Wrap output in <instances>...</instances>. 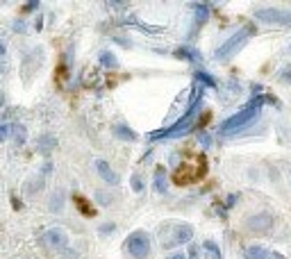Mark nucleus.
<instances>
[{"mask_svg": "<svg viewBox=\"0 0 291 259\" xmlns=\"http://www.w3.org/2000/svg\"><path fill=\"white\" fill-rule=\"evenodd\" d=\"M269 100L273 103V98H264V96L253 98V100H250L241 111H237V114L230 116V119H225L223 123L218 125V132L221 134H234V132H239V130H244V127H248L257 116H260L264 103H269Z\"/></svg>", "mask_w": 291, "mask_h": 259, "instance_id": "1", "label": "nucleus"}, {"mask_svg": "<svg viewBox=\"0 0 291 259\" xmlns=\"http://www.w3.org/2000/svg\"><path fill=\"white\" fill-rule=\"evenodd\" d=\"M202 93H205V91H202V87L194 89V96H191V103H189L187 111H184V116L175 121L171 127L159 130V132H153V134H150V139H173V137H180V134L189 132V130H191V125H194V121H196V114H198V109H200Z\"/></svg>", "mask_w": 291, "mask_h": 259, "instance_id": "2", "label": "nucleus"}, {"mask_svg": "<svg viewBox=\"0 0 291 259\" xmlns=\"http://www.w3.org/2000/svg\"><path fill=\"white\" fill-rule=\"evenodd\" d=\"M253 34H255V25H253V23H246L244 28H239V30H237L230 39H228V41H225V44L218 46L216 55H214L216 61H228L234 52H239L241 48L248 44V39L253 37Z\"/></svg>", "mask_w": 291, "mask_h": 259, "instance_id": "3", "label": "nucleus"}, {"mask_svg": "<svg viewBox=\"0 0 291 259\" xmlns=\"http://www.w3.org/2000/svg\"><path fill=\"white\" fill-rule=\"evenodd\" d=\"M205 173H207V164H205V159L200 157V159H196V162L182 164V166L175 170L173 182H175V184H191L196 180H200Z\"/></svg>", "mask_w": 291, "mask_h": 259, "instance_id": "4", "label": "nucleus"}, {"mask_svg": "<svg viewBox=\"0 0 291 259\" xmlns=\"http://www.w3.org/2000/svg\"><path fill=\"white\" fill-rule=\"evenodd\" d=\"M125 252L130 255V257H135V259L148 257V252H150L148 234H146V232H132V234L127 237V241H125Z\"/></svg>", "mask_w": 291, "mask_h": 259, "instance_id": "5", "label": "nucleus"}, {"mask_svg": "<svg viewBox=\"0 0 291 259\" xmlns=\"http://www.w3.org/2000/svg\"><path fill=\"white\" fill-rule=\"evenodd\" d=\"M168 228L173 229V237L162 241V248H164V250L178 248V245L191 241V237H194V228H191V225H187V223H168Z\"/></svg>", "mask_w": 291, "mask_h": 259, "instance_id": "6", "label": "nucleus"}, {"mask_svg": "<svg viewBox=\"0 0 291 259\" xmlns=\"http://www.w3.org/2000/svg\"><path fill=\"white\" fill-rule=\"evenodd\" d=\"M255 18L261 23H276V25H291V9L264 7L255 12Z\"/></svg>", "mask_w": 291, "mask_h": 259, "instance_id": "7", "label": "nucleus"}, {"mask_svg": "<svg viewBox=\"0 0 291 259\" xmlns=\"http://www.w3.org/2000/svg\"><path fill=\"white\" fill-rule=\"evenodd\" d=\"M44 241L52 250H64L68 245V234H66V229H61V228H50V229H46Z\"/></svg>", "mask_w": 291, "mask_h": 259, "instance_id": "8", "label": "nucleus"}, {"mask_svg": "<svg viewBox=\"0 0 291 259\" xmlns=\"http://www.w3.org/2000/svg\"><path fill=\"white\" fill-rule=\"evenodd\" d=\"M248 229H255V232H269L273 228V214L269 212H261V214H253L246 221Z\"/></svg>", "mask_w": 291, "mask_h": 259, "instance_id": "9", "label": "nucleus"}, {"mask_svg": "<svg viewBox=\"0 0 291 259\" xmlns=\"http://www.w3.org/2000/svg\"><path fill=\"white\" fill-rule=\"evenodd\" d=\"M244 257L246 259H284L282 255H276L273 250L264 248V245H248L244 250Z\"/></svg>", "mask_w": 291, "mask_h": 259, "instance_id": "10", "label": "nucleus"}, {"mask_svg": "<svg viewBox=\"0 0 291 259\" xmlns=\"http://www.w3.org/2000/svg\"><path fill=\"white\" fill-rule=\"evenodd\" d=\"M194 12H196V18H194V28H191V34L189 37H196L198 28H202L209 18V5L207 2H196L194 5Z\"/></svg>", "mask_w": 291, "mask_h": 259, "instance_id": "11", "label": "nucleus"}, {"mask_svg": "<svg viewBox=\"0 0 291 259\" xmlns=\"http://www.w3.org/2000/svg\"><path fill=\"white\" fill-rule=\"evenodd\" d=\"M96 170L100 173V178H103L107 184H119V175L109 168V164L105 162V159H98L96 162Z\"/></svg>", "mask_w": 291, "mask_h": 259, "instance_id": "12", "label": "nucleus"}, {"mask_svg": "<svg viewBox=\"0 0 291 259\" xmlns=\"http://www.w3.org/2000/svg\"><path fill=\"white\" fill-rule=\"evenodd\" d=\"M112 134L121 141H137V132L130 130L127 125H123V123H116V125L112 127Z\"/></svg>", "mask_w": 291, "mask_h": 259, "instance_id": "13", "label": "nucleus"}, {"mask_svg": "<svg viewBox=\"0 0 291 259\" xmlns=\"http://www.w3.org/2000/svg\"><path fill=\"white\" fill-rule=\"evenodd\" d=\"M178 60H187V61H202L200 52H196L194 48H184V46H180V48H175V52H173Z\"/></svg>", "mask_w": 291, "mask_h": 259, "instance_id": "14", "label": "nucleus"}, {"mask_svg": "<svg viewBox=\"0 0 291 259\" xmlns=\"http://www.w3.org/2000/svg\"><path fill=\"white\" fill-rule=\"evenodd\" d=\"M55 146H57V139H55V137H50V134H46V137H39L37 150L41 152V155H48V152H50Z\"/></svg>", "mask_w": 291, "mask_h": 259, "instance_id": "15", "label": "nucleus"}, {"mask_svg": "<svg viewBox=\"0 0 291 259\" xmlns=\"http://www.w3.org/2000/svg\"><path fill=\"white\" fill-rule=\"evenodd\" d=\"M73 202H75V207L80 209L84 216H89V218H91V216L96 214V212H93V207H91V202L84 198V196H73Z\"/></svg>", "mask_w": 291, "mask_h": 259, "instance_id": "16", "label": "nucleus"}, {"mask_svg": "<svg viewBox=\"0 0 291 259\" xmlns=\"http://www.w3.org/2000/svg\"><path fill=\"white\" fill-rule=\"evenodd\" d=\"M123 23H125V25H137L139 30L148 32V34H162V32H164V28H153V25H146V23L137 21V18H127V21H123Z\"/></svg>", "mask_w": 291, "mask_h": 259, "instance_id": "17", "label": "nucleus"}, {"mask_svg": "<svg viewBox=\"0 0 291 259\" xmlns=\"http://www.w3.org/2000/svg\"><path fill=\"white\" fill-rule=\"evenodd\" d=\"M100 64H103L105 68H119V60H116L114 52H109V50L100 52Z\"/></svg>", "mask_w": 291, "mask_h": 259, "instance_id": "18", "label": "nucleus"}, {"mask_svg": "<svg viewBox=\"0 0 291 259\" xmlns=\"http://www.w3.org/2000/svg\"><path fill=\"white\" fill-rule=\"evenodd\" d=\"M155 191L166 193V175H164V168H162V166L155 170Z\"/></svg>", "mask_w": 291, "mask_h": 259, "instance_id": "19", "label": "nucleus"}, {"mask_svg": "<svg viewBox=\"0 0 291 259\" xmlns=\"http://www.w3.org/2000/svg\"><path fill=\"white\" fill-rule=\"evenodd\" d=\"M196 80L200 82V87H202V84H205V87H209V89H214V87H216V80H214V77H212L207 71H196Z\"/></svg>", "mask_w": 291, "mask_h": 259, "instance_id": "20", "label": "nucleus"}, {"mask_svg": "<svg viewBox=\"0 0 291 259\" xmlns=\"http://www.w3.org/2000/svg\"><path fill=\"white\" fill-rule=\"evenodd\" d=\"M202 248H205V250H207L214 259H223V257H221V248H218L214 241H205V245H202Z\"/></svg>", "mask_w": 291, "mask_h": 259, "instance_id": "21", "label": "nucleus"}, {"mask_svg": "<svg viewBox=\"0 0 291 259\" xmlns=\"http://www.w3.org/2000/svg\"><path fill=\"white\" fill-rule=\"evenodd\" d=\"M12 132L16 134V143L21 146L23 141H25V130H23V125H12Z\"/></svg>", "mask_w": 291, "mask_h": 259, "instance_id": "22", "label": "nucleus"}, {"mask_svg": "<svg viewBox=\"0 0 291 259\" xmlns=\"http://www.w3.org/2000/svg\"><path fill=\"white\" fill-rule=\"evenodd\" d=\"M9 134H12V125H7V123H0V143H2V141H7Z\"/></svg>", "mask_w": 291, "mask_h": 259, "instance_id": "23", "label": "nucleus"}, {"mask_svg": "<svg viewBox=\"0 0 291 259\" xmlns=\"http://www.w3.org/2000/svg\"><path fill=\"white\" fill-rule=\"evenodd\" d=\"M130 184H132V189H135L137 193L143 191V182H141V178H139V175H132V178H130Z\"/></svg>", "mask_w": 291, "mask_h": 259, "instance_id": "24", "label": "nucleus"}, {"mask_svg": "<svg viewBox=\"0 0 291 259\" xmlns=\"http://www.w3.org/2000/svg\"><path fill=\"white\" fill-rule=\"evenodd\" d=\"M60 207H61V191H57L55 196H52V200H50V209H55V212H57Z\"/></svg>", "mask_w": 291, "mask_h": 259, "instance_id": "25", "label": "nucleus"}, {"mask_svg": "<svg viewBox=\"0 0 291 259\" xmlns=\"http://www.w3.org/2000/svg\"><path fill=\"white\" fill-rule=\"evenodd\" d=\"M96 198H98V202H100V205H109V202H112V198H109L107 193H103V191H98Z\"/></svg>", "mask_w": 291, "mask_h": 259, "instance_id": "26", "label": "nucleus"}, {"mask_svg": "<svg viewBox=\"0 0 291 259\" xmlns=\"http://www.w3.org/2000/svg\"><path fill=\"white\" fill-rule=\"evenodd\" d=\"M34 9H39L37 0H32V2H28V5H23V12H25V14H28V12H34Z\"/></svg>", "mask_w": 291, "mask_h": 259, "instance_id": "27", "label": "nucleus"}, {"mask_svg": "<svg viewBox=\"0 0 291 259\" xmlns=\"http://www.w3.org/2000/svg\"><path fill=\"white\" fill-rule=\"evenodd\" d=\"M200 257V248H198V245H191V248H189V259H198Z\"/></svg>", "mask_w": 291, "mask_h": 259, "instance_id": "28", "label": "nucleus"}, {"mask_svg": "<svg viewBox=\"0 0 291 259\" xmlns=\"http://www.w3.org/2000/svg\"><path fill=\"white\" fill-rule=\"evenodd\" d=\"M114 228H116L114 223H105L103 228H100V232H103V234H107V232H114Z\"/></svg>", "mask_w": 291, "mask_h": 259, "instance_id": "29", "label": "nucleus"}, {"mask_svg": "<svg viewBox=\"0 0 291 259\" xmlns=\"http://www.w3.org/2000/svg\"><path fill=\"white\" fill-rule=\"evenodd\" d=\"M200 143L205 146V148H209V146H212V139H209V134H200Z\"/></svg>", "mask_w": 291, "mask_h": 259, "instance_id": "30", "label": "nucleus"}, {"mask_svg": "<svg viewBox=\"0 0 291 259\" xmlns=\"http://www.w3.org/2000/svg\"><path fill=\"white\" fill-rule=\"evenodd\" d=\"M282 80H287V82H291V66H287V68H282Z\"/></svg>", "mask_w": 291, "mask_h": 259, "instance_id": "31", "label": "nucleus"}, {"mask_svg": "<svg viewBox=\"0 0 291 259\" xmlns=\"http://www.w3.org/2000/svg\"><path fill=\"white\" fill-rule=\"evenodd\" d=\"M166 259H187V255L184 252H175V255H168Z\"/></svg>", "mask_w": 291, "mask_h": 259, "instance_id": "32", "label": "nucleus"}, {"mask_svg": "<svg viewBox=\"0 0 291 259\" xmlns=\"http://www.w3.org/2000/svg\"><path fill=\"white\" fill-rule=\"evenodd\" d=\"M14 30H16V32H23V30H25V25H23V21L16 23V25H14Z\"/></svg>", "mask_w": 291, "mask_h": 259, "instance_id": "33", "label": "nucleus"}, {"mask_svg": "<svg viewBox=\"0 0 291 259\" xmlns=\"http://www.w3.org/2000/svg\"><path fill=\"white\" fill-rule=\"evenodd\" d=\"M5 52H7V48H5V44H2V41H0V57H2V55H5Z\"/></svg>", "mask_w": 291, "mask_h": 259, "instance_id": "34", "label": "nucleus"}, {"mask_svg": "<svg viewBox=\"0 0 291 259\" xmlns=\"http://www.w3.org/2000/svg\"><path fill=\"white\" fill-rule=\"evenodd\" d=\"M5 105V96H2V91H0V107Z\"/></svg>", "mask_w": 291, "mask_h": 259, "instance_id": "35", "label": "nucleus"}, {"mask_svg": "<svg viewBox=\"0 0 291 259\" xmlns=\"http://www.w3.org/2000/svg\"><path fill=\"white\" fill-rule=\"evenodd\" d=\"M289 52H291V46H289Z\"/></svg>", "mask_w": 291, "mask_h": 259, "instance_id": "36", "label": "nucleus"}]
</instances>
